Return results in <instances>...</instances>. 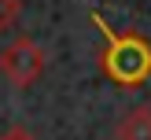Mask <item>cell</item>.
Returning a JSON list of instances; mask_svg holds the SVG:
<instances>
[{
  "instance_id": "obj_1",
  "label": "cell",
  "mask_w": 151,
  "mask_h": 140,
  "mask_svg": "<svg viewBox=\"0 0 151 140\" xmlns=\"http://www.w3.org/2000/svg\"><path fill=\"white\" fill-rule=\"evenodd\" d=\"M92 26L100 29V70L107 81H114L118 88H140L151 81V41L140 29H114L107 26L100 11H92Z\"/></svg>"
},
{
  "instance_id": "obj_2",
  "label": "cell",
  "mask_w": 151,
  "mask_h": 140,
  "mask_svg": "<svg viewBox=\"0 0 151 140\" xmlns=\"http://www.w3.org/2000/svg\"><path fill=\"white\" fill-rule=\"evenodd\" d=\"M44 70H48V52L33 37H15L0 48V74L7 78V85L29 88Z\"/></svg>"
},
{
  "instance_id": "obj_3",
  "label": "cell",
  "mask_w": 151,
  "mask_h": 140,
  "mask_svg": "<svg viewBox=\"0 0 151 140\" xmlns=\"http://www.w3.org/2000/svg\"><path fill=\"white\" fill-rule=\"evenodd\" d=\"M114 140H151V103H137L118 118Z\"/></svg>"
},
{
  "instance_id": "obj_4",
  "label": "cell",
  "mask_w": 151,
  "mask_h": 140,
  "mask_svg": "<svg viewBox=\"0 0 151 140\" xmlns=\"http://www.w3.org/2000/svg\"><path fill=\"white\" fill-rule=\"evenodd\" d=\"M19 19H22V0H0V33H7Z\"/></svg>"
},
{
  "instance_id": "obj_5",
  "label": "cell",
  "mask_w": 151,
  "mask_h": 140,
  "mask_svg": "<svg viewBox=\"0 0 151 140\" xmlns=\"http://www.w3.org/2000/svg\"><path fill=\"white\" fill-rule=\"evenodd\" d=\"M0 140H37V136H33L29 129H22V125H15V129H7Z\"/></svg>"
}]
</instances>
